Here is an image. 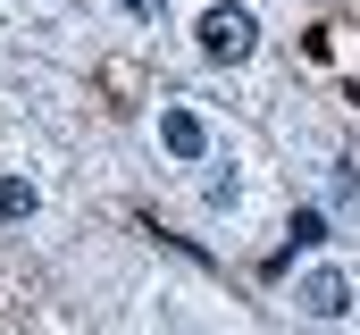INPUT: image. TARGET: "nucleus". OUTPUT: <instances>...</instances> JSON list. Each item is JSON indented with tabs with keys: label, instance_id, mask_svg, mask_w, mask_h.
<instances>
[{
	"label": "nucleus",
	"instance_id": "nucleus-5",
	"mask_svg": "<svg viewBox=\"0 0 360 335\" xmlns=\"http://www.w3.org/2000/svg\"><path fill=\"white\" fill-rule=\"evenodd\" d=\"M201 201H210V210H226V201H235V168H218V176L201 184Z\"/></svg>",
	"mask_w": 360,
	"mask_h": 335
},
{
	"label": "nucleus",
	"instance_id": "nucleus-1",
	"mask_svg": "<svg viewBox=\"0 0 360 335\" xmlns=\"http://www.w3.org/2000/svg\"><path fill=\"white\" fill-rule=\"evenodd\" d=\"M201 51H210V59H226V68H243V59L260 51L252 8H235V0H226V8H210V17H201Z\"/></svg>",
	"mask_w": 360,
	"mask_h": 335
},
{
	"label": "nucleus",
	"instance_id": "nucleus-4",
	"mask_svg": "<svg viewBox=\"0 0 360 335\" xmlns=\"http://www.w3.org/2000/svg\"><path fill=\"white\" fill-rule=\"evenodd\" d=\"M34 210H42L34 176H0V218H34Z\"/></svg>",
	"mask_w": 360,
	"mask_h": 335
},
{
	"label": "nucleus",
	"instance_id": "nucleus-6",
	"mask_svg": "<svg viewBox=\"0 0 360 335\" xmlns=\"http://www.w3.org/2000/svg\"><path fill=\"white\" fill-rule=\"evenodd\" d=\"M160 8H168V0H126V17H160Z\"/></svg>",
	"mask_w": 360,
	"mask_h": 335
},
{
	"label": "nucleus",
	"instance_id": "nucleus-3",
	"mask_svg": "<svg viewBox=\"0 0 360 335\" xmlns=\"http://www.w3.org/2000/svg\"><path fill=\"white\" fill-rule=\"evenodd\" d=\"M160 143H168V160H210V126L193 109H160Z\"/></svg>",
	"mask_w": 360,
	"mask_h": 335
},
{
	"label": "nucleus",
	"instance_id": "nucleus-2",
	"mask_svg": "<svg viewBox=\"0 0 360 335\" xmlns=\"http://www.w3.org/2000/svg\"><path fill=\"white\" fill-rule=\"evenodd\" d=\"M293 302H302L310 319H344V310H352V285H344V268H310V277L293 285Z\"/></svg>",
	"mask_w": 360,
	"mask_h": 335
}]
</instances>
